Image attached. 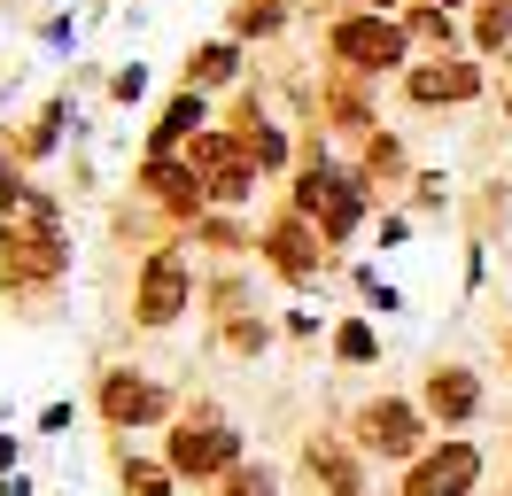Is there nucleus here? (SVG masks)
Wrapping results in <instances>:
<instances>
[{"label": "nucleus", "mask_w": 512, "mask_h": 496, "mask_svg": "<svg viewBox=\"0 0 512 496\" xmlns=\"http://www.w3.org/2000/svg\"><path fill=\"white\" fill-rule=\"evenodd\" d=\"M70 272V233L63 202L39 179H24V163L0 140V287L8 295H47Z\"/></svg>", "instance_id": "obj_1"}, {"label": "nucleus", "mask_w": 512, "mask_h": 496, "mask_svg": "<svg viewBox=\"0 0 512 496\" xmlns=\"http://www.w3.org/2000/svg\"><path fill=\"white\" fill-rule=\"evenodd\" d=\"M326 55H334V70H350V78H404L412 70V31H404V16H373V8H350V16H334L326 24Z\"/></svg>", "instance_id": "obj_2"}, {"label": "nucleus", "mask_w": 512, "mask_h": 496, "mask_svg": "<svg viewBox=\"0 0 512 496\" xmlns=\"http://www.w3.org/2000/svg\"><path fill=\"white\" fill-rule=\"evenodd\" d=\"M194 303V264L179 241L148 248V264H140V287H132V326H148V334H163V326H179Z\"/></svg>", "instance_id": "obj_3"}, {"label": "nucleus", "mask_w": 512, "mask_h": 496, "mask_svg": "<svg viewBox=\"0 0 512 496\" xmlns=\"http://www.w3.org/2000/svg\"><path fill=\"white\" fill-rule=\"evenodd\" d=\"M187 163H194V179L210 186V210H241L256 194V163H249V148H241L233 124H210V132L187 148Z\"/></svg>", "instance_id": "obj_4"}, {"label": "nucleus", "mask_w": 512, "mask_h": 496, "mask_svg": "<svg viewBox=\"0 0 512 496\" xmlns=\"http://www.w3.org/2000/svg\"><path fill=\"white\" fill-rule=\"evenodd\" d=\"M481 93H489L481 55H419L412 70H404V101H412V109H466Z\"/></svg>", "instance_id": "obj_5"}, {"label": "nucleus", "mask_w": 512, "mask_h": 496, "mask_svg": "<svg viewBox=\"0 0 512 496\" xmlns=\"http://www.w3.org/2000/svg\"><path fill=\"white\" fill-rule=\"evenodd\" d=\"M132 186H140V194H148V202H156L171 225H202V217H210V186L194 179L187 155H140Z\"/></svg>", "instance_id": "obj_6"}, {"label": "nucleus", "mask_w": 512, "mask_h": 496, "mask_svg": "<svg viewBox=\"0 0 512 496\" xmlns=\"http://www.w3.org/2000/svg\"><path fill=\"white\" fill-rule=\"evenodd\" d=\"M256 256L272 264V272L288 279V287H311V279L326 272V233L311 225V217H295V210H280L264 233H256Z\"/></svg>", "instance_id": "obj_7"}, {"label": "nucleus", "mask_w": 512, "mask_h": 496, "mask_svg": "<svg viewBox=\"0 0 512 496\" xmlns=\"http://www.w3.org/2000/svg\"><path fill=\"white\" fill-rule=\"evenodd\" d=\"M163 465H171V473H187V481H202V473H233V465H241V434L225 427L218 411H194V419H179Z\"/></svg>", "instance_id": "obj_8"}, {"label": "nucleus", "mask_w": 512, "mask_h": 496, "mask_svg": "<svg viewBox=\"0 0 512 496\" xmlns=\"http://www.w3.org/2000/svg\"><path fill=\"white\" fill-rule=\"evenodd\" d=\"M163 411H171V388H163V380H148V372H132V365L101 372V419H109V427H148Z\"/></svg>", "instance_id": "obj_9"}, {"label": "nucleus", "mask_w": 512, "mask_h": 496, "mask_svg": "<svg viewBox=\"0 0 512 496\" xmlns=\"http://www.w3.org/2000/svg\"><path fill=\"white\" fill-rule=\"evenodd\" d=\"M474 481H481V450H474V442H443V450L412 458L404 496H466Z\"/></svg>", "instance_id": "obj_10"}, {"label": "nucleus", "mask_w": 512, "mask_h": 496, "mask_svg": "<svg viewBox=\"0 0 512 496\" xmlns=\"http://www.w3.org/2000/svg\"><path fill=\"white\" fill-rule=\"evenodd\" d=\"M233 132H241V148H249V163H256V179H280L295 163V148H288V132H280V117L256 101V93H241L233 101Z\"/></svg>", "instance_id": "obj_11"}, {"label": "nucleus", "mask_w": 512, "mask_h": 496, "mask_svg": "<svg viewBox=\"0 0 512 496\" xmlns=\"http://www.w3.org/2000/svg\"><path fill=\"white\" fill-rule=\"evenodd\" d=\"M357 442L373 450V458H412L419 450V411L396 396H373L365 411H357Z\"/></svg>", "instance_id": "obj_12"}, {"label": "nucleus", "mask_w": 512, "mask_h": 496, "mask_svg": "<svg viewBox=\"0 0 512 496\" xmlns=\"http://www.w3.org/2000/svg\"><path fill=\"white\" fill-rule=\"evenodd\" d=\"M202 132H210V93L179 86V93L156 109V124H148V155H187Z\"/></svg>", "instance_id": "obj_13"}, {"label": "nucleus", "mask_w": 512, "mask_h": 496, "mask_svg": "<svg viewBox=\"0 0 512 496\" xmlns=\"http://www.w3.org/2000/svg\"><path fill=\"white\" fill-rule=\"evenodd\" d=\"M70 117H78L70 86H63V93H47V101L32 109V124H16V132H8V155H16L24 171H32V163H47V155L63 148V124H70Z\"/></svg>", "instance_id": "obj_14"}, {"label": "nucleus", "mask_w": 512, "mask_h": 496, "mask_svg": "<svg viewBox=\"0 0 512 496\" xmlns=\"http://www.w3.org/2000/svg\"><path fill=\"white\" fill-rule=\"evenodd\" d=\"M179 86L194 93H233L241 86V39H202L187 55V70H179Z\"/></svg>", "instance_id": "obj_15"}, {"label": "nucleus", "mask_w": 512, "mask_h": 496, "mask_svg": "<svg viewBox=\"0 0 512 496\" xmlns=\"http://www.w3.org/2000/svg\"><path fill=\"white\" fill-rule=\"evenodd\" d=\"M427 411H435L443 427H466V419L481 411V380L466 365H435L427 372Z\"/></svg>", "instance_id": "obj_16"}, {"label": "nucleus", "mask_w": 512, "mask_h": 496, "mask_svg": "<svg viewBox=\"0 0 512 496\" xmlns=\"http://www.w3.org/2000/svg\"><path fill=\"white\" fill-rule=\"evenodd\" d=\"M404 31H412L419 55H466L458 16H450V8H435V0H412V8H404Z\"/></svg>", "instance_id": "obj_17"}, {"label": "nucleus", "mask_w": 512, "mask_h": 496, "mask_svg": "<svg viewBox=\"0 0 512 496\" xmlns=\"http://www.w3.org/2000/svg\"><path fill=\"white\" fill-rule=\"evenodd\" d=\"M288 0H233V8H225V39H241V47H249V39H280V31H288Z\"/></svg>", "instance_id": "obj_18"}, {"label": "nucleus", "mask_w": 512, "mask_h": 496, "mask_svg": "<svg viewBox=\"0 0 512 496\" xmlns=\"http://www.w3.org/2000/svg\"><path fill=\"white\" fill-rule=\"evenodd\" d=\"M357 171L373 179V194H388L396 179H412V155H404V140H396V132H365V148H357Z\"/></svg>", "instance_id": "obj_19"}, {"label": "nucleus", "mask_w": 512, "mask_h": 496, "mask_svg": "<svg viewBox=\"0 0 512 496\" xmlns=\"http://www.w3.org/2000/svg\"><path fill=\"white\" fill-rule=\"evenodd\" d=\"M512 47V0H474V55H505Z\"/></svg>", "instance_id": "obj_20"}, {"label": "nucleus", "mask_w": 512, "mask_h": 496, "mask_svg": "<svg viewBox=\"0 0 512 496\" xmlns=\"http://www.w3.org/2000/svg\"><path fill=\"white\" fill-rule=\"evenodd\" d=\"M334 357H342V365H373V357H381L373 318H342V326H334Z\"/></svg>", "instance_id": "obj_21"}, {"label": "nucleus", "mask_w": 512, "mask_h": 496, "mask_svg": "<svg viewBox=\"0 0 512 496\" xmlns=\"http://www.w3.org/2000/svg\"><path fill=\"white\" fill-rule=\"evenodd\" d=\"M311 481H326V496H357V473H350V458H334L326 442H311Z\"/></svg>", "instance_id": "obj_22"}, {"label": "nucleus", "mask_w": 512, "mask_h": 496, "mask_svg": "<svg viewBox=\"0 0 512 496\" xmlns=\"http://www.w3.org/2000/svg\"><path fill=\"white\" fill-rule=\"evenodd\" d=\"M194 241H202V248H218V256H241V248H249V233H241V225H233L225 210H210L202 225H194Z\"/></svg>", "instance_id": "obj_23"}, {"label": "nucleus", "mask_w": 512, "mask_h": 496, "mask_svg": "<svg viewBox=\"0 0 512 496\" xmlns=\"http://www.w3.org/2000/svg\"><path fill=\"white\" fill-rule=\"evenodd\" d=\"M109 101H117V109H132V101H148V62H140V55L109 70Z\"/></svg>", "instance_id": "obj_24"}, {"label": "nucleus", "mask_w": 512, "mask_h": 496, "mask_svg": "<svg viewBox=\"0 0 512 496\" xmlns=\"http://www.w3.org/2000/svg\"><path fill=\"white\" fill-rule=\"evenodd\" d=\"M225 496H280V473H272V465H233V473H225Z\"/></svg>", "instance_id": "obj_25"}, {"label": "nucleus", "mask_w": 512, "mask_h": 496, "mask_svg": "<svg viewBox=\"0 0 512 496\" xmlns=\"http://www.w3.org/2000/svg\"><path fill=\"white\" fill-rule=\"evenodd\" d=\"M264 341H272V326H264V318H233V326H225V349H241V357H256Z\"/></svg>", "instance_id": "obj_26"}, {"label": "nucleus", "mask_w": 512, "mask_h": 496, "mask_svg": "<svg viewBox=\"0 0 512 496\" xmlns=\"http://www.w3.org/2000/svg\"><path fill=\"white\" fill-rule=\"evenodd\" d=\"M443 202H450L443 171H412V210H443Z\"/></svg>", "instance_id": "obj_27"}, {"label": "nucleus", "mask_w": 512, "mask_h": 496, "mask_svg": "<svg viewBox=\"0 0 512 496\" xmlns=\"http://www.w3.org/2000/svg\"><path fill=\"white\" fill-rule=\"evenodd\" d=\"M357 295H365L373 310H404V295H396V287H388L381 272H365V264H357Z\"/></svg>", "instance_id": "obj_28"}, {"label": "nucleus", "mask_w": 512, "mask_h": 496, "mask_svg": "<svg viewBox=\"0 0 512 496\" xmlns=\"http://www.w3.org/2000/svg\"><path fill=\"white\" fill-rule=\"evenodd\" d=\"M39 39H47V47H78V16H47Z\"/></svg>", "instance_id": "obj_29"}, {"label": "nucleus", "mask_w": 512, "mask_h": 496, "mask_svg": "<svg viewBox=\"0 0 512 496\" xmlns=\"http://www.w3.org/2000/svg\"><path fill=\"white\" fill-rule=\"evenodd\" d=\"M404 241H412V217L388 210V217H381V248H404Z\"/></svg>", "instance_id": "obj_30"}, {"label": "nucleus", "mask_w": 512, "mask_h": 496, "mask_svg": "<svg viewBox=\"0 0 512 496\" xmlns=\"http://www.w3.org/2000/svg\"><path fill=\"white\" fill-rule=\"evenodd\" d=\"M70 419H78V411H70V403H47V411H39V434H63Z\"/></svg>", "instance_id": "obj_31"}, {"label": "nucleus", "mask_w": 512, "mask_h": 496, "mask_svg": "<svg viewBox=\"0 0 512 496\" xmlns=\"http://www.w3.org/2000/svg\"><path fill=\"white\" fill-rule=\"evenodd\" d=\"M357 8H373V16H404L412 0H357Z\"/></svg>", "instance_id": "obj_32"}, {"label": "nucleus", "mask_w": 512, "mask_h": 496, "mask_svg": "<svg viewBox=\"0 0 512 496\" xmlns=\"http://www.w3.org/2000/svg\"><path fill=\"white\" fill-rule=\"evenodd\" d=\"M0 473H16V442L8 434H0Z\"/></svg>", "instance_id": "obj_33"}, {"label": "nucleus", "mask_w": 512, "mask_h": 496, "mask_svg": "<svg viewBox=\"0 0 512 496\" xmlns=\"http://www.w3.org/2000/svg\"><path fill=\"white\" fill-rule=\"evenodd\" d=\"M435 8H450V16H458V8H474V0H435Z\"/></svg>", "instance_id": "obj_34"}, {"label": "nucleus", "mask_w": 512, "mask_h": 496, "mask_svg": "<svg viewBox=\"0 0 512 496\" xmlns=\"http://www.w3.org/2000/svg\"><path fill=\"white\" fill-rule=\"evenodd\" d=\"M505 124H512V78H505Z\"/></svg>", "instance_id": "obj_35"}, {"label": "nucleus", "mask_w": 512, "mask_h": 496, "mask_svg": "<svg viewBox=\"0 0 512 496\" xmlns=\"http://www.w3.org/2000/svg\"><path fill=\"white\" fill-rule=\"evenodd\" d=\"M505 357H512V326H505Z\"/></svg>", "instance_id": "obj_36"}]
</instances>
